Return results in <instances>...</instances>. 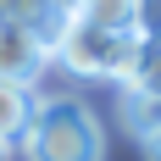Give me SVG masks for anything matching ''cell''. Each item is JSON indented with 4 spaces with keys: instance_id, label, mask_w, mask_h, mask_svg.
I'll list each match as a JSON object with an SVG mask.
<instances>
[{
    "instance_id": "obj_1",
    "label": "cell",
    "mask_w": 161,
    "mask_h": 161,
    "mask_svg": "<svg viewBox=\"0 0 161 161\" xmlns=\"http://www.w3.org/2000/svg\"><path fill=\"white\" fill-rule=\"evenodd\" d=\"M17 145L28 161H100L106 133H100V117L83 100L61 95V100H39V111H33L28 133Z\"/></svg>"
},
{
    "instance_id": "obj_2",
    "label": "cell",
    "mask_w": 161,
    "mask_h": 161,
    "mask_svg": "<svg viewBox=\"0 0 161 161\" xmlns=\"http://www.w3.org/2000/svg\"><path fill=\"white\" fill-rule=\"evenodd\" d=\"M139 45L145 33L139 28H95V22H67L61 39H56V56L67 72L78 78H111V83H128L133 78V61H139Z\"/></svg>"
},
{
    "instance_id": "obj_3",
    "label": "cell",
    "mask_w": 161,
    "mask_h": 161,
    "mask_svg": "<svg viewBox=\"0 0 161 161\" xmlns=\"http://www.w3.org/2000/svg\"><path fill=\"white\" fill-rule=\"evenodd\" d=\"M45 67H50L45 39H39L28 22L0 17V78H11V83H39Z\"/></svg>"
},
{
    "instance_id": "obj_4",
    "label": "cell",
    "mask_w": 161,
    "mask_h": 161,
    "mask_svg": "<svg viewBox=\"0 0 161 161\" xmlns=\"http://www.w3.org/2000/svg\"><path fill=\"white\" fill-rule=\"evenodd\" d=\"M33 111H39L33 83H11V78H0V145H17V139L28 133Z\"/></svg>"
},
{
    "instance_id": "obj_5",
    "label": "cell",
    "mask_w": 161,
    "mask_h": 161,
    "mask_svg": "<svg viewBox=\"0 0 161 161\" xmlns=\"http://www.w3.org/2000/svg\"><path fill=\"white\" fill-rule=\"evenodd\" d=\"M133 11L139 0H78V22H95V28H133Z\"/></svg>"
},
{
    "instance_id": "obj_6",
    "label": "cell",
    "mask_w": 161,
    "mask_h": 161,
    "mask_svg": "<svg viewBox=\"0 0 161 161\" xmlns=\"http://www.w3.org/2000/svg\"><path fill=\"white\" fill-rule=\"evenodd\" d=\"M161 122V100L156 95H139V89H122V128L139 139V133H150Z\"/></svg>"
},
{
    "instance_id": "obj_7",
    "label": "cell",
    "mask_w": 161,
    "mask_h": 161,
    "mask_svg": "<svg viewBox=\"0 0 161 161\" xmlns=\"http://www.w3.org/2000/svg\"><path fill=\"white\" fill-rule=\"evenodd\" d=\"M122 89H139V95H156L161 100V39H145L139 45V61H133V78Z\"/></svg>"
},
{
    "instance_id": "obj_8",
    "label": "cell",
    "mask_w": 161,
    "mask_h": 161,
    "mask_svg": "<svg viewBox=\"0 0 161 161\" xmlns=\"http://www.w3.org/2000/svg\"><path fill=\"white\" fill-rule=\"evenodd\" d=\"M133 28L145 33V39H161V0H139V11H133Z\"/></svg>"
},
{
    "instance_id": "obj_9",
    "label": "cell",
    "mask_w": 161,
    "mask_h": 161,
    "mask_svg": "<svg viewBox=\"0 0 161 161\" xmlns=\"http://www.w3.org/2000/svg\"><path fill=\"white\" fill-rule=\"evenodd\" d=\"M139 150H145L150 161H161V122H156L150 133H139Z\"/></svg>"
},
{
    "instance_id": "obj_10",
    "label": "cell",
    "mask_w": 161,
    "mask_h": 161,
    "mask_svg": "<svg viewBox=\"0 0 161 161\" xmlns=\"http://www.w3.org/2000/svg\"><path fill=\"white\" fill-rule=\"evenodd\" d=\"M0 161H6V145H0Z\"/></svg>"
}]
</instances>
